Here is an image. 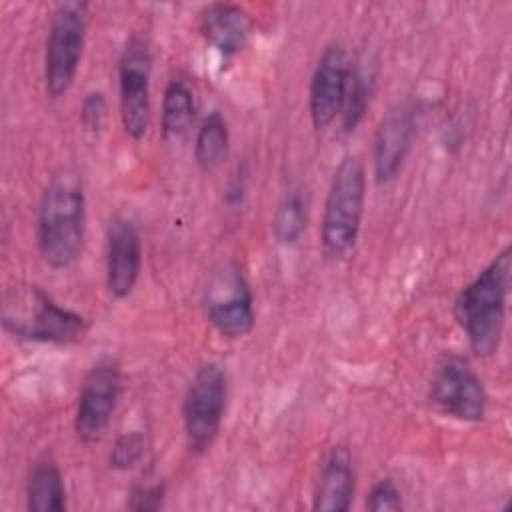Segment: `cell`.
Returning a JSON list of instances; mask_svg holds the SVG:
<instances>
[{
  "label": "cell",
  "instance_id": "1",
  "mask_svg": "<svg viewBox=\"0 0 512 512\" xmlns=\"http://www.w3.org/2000/svg\"><path fill=\"white\" fill-rule=\"evenodd\" d=\"M510 284L512 250L504 246L456 296L454 316L478 358L494 356L502 344Z\"/></svg>",
  "mask_w": 512,
  "mask_h": 512
},
{
  "label": "cell",
  "instance_id": "2",
  "mask_svg": "<svg viewBox=\"0 0 512 512\" xmlns=\"http://www.w3.org/2000/svg\"><path fill=\"white\" fill-rule=\"evenodd\" d=\"M86 238V192L82 176L60 168L46 184L38 208V250L54 268H70L82 254Z\"/></svg>",
  "mask_w": 512,
  "mask_h": 512
},
{
  "label": "cell",
  "instance_id": "3",
  "mask_svg": "<svg viewBox=\"0 0 512 512\" xmlns=\"http://www.w3.org/2000/svg\"><path fill=\"white\" fill-rule=\"evenodd\" d=\"M2 328L18 340L70 346L84 340L86 318L76 310L60 306L40 286L14 282L2 292Z\"/></svg>",
  "mask_w": 512,
  "mask_h": 512
},
{
  "label": "cell",
  "instance_id": "4",
  "mask_svg": "<svg viewBox=\"0 0 512 512\" xmlns=\"http://www.w3.org/2000/svg\"><path fill=\"white\" fill-rule=\"evenodd\" d=\"M366 200V170L356 154H346L336 166L320 224V244L328 258H346L358 240Z\"/></svg>",
  "mask_w": 512,
  "mask_h": 512
},
{
  "label": "cell",
  "instance_id": "5",
  "mask_svg": "<svg viewBox=\"0 0 512 512\" xmlns=\"http://www.w3.org/2000/svg\"><path fill=\"white\" fill-rule=\"evenodd\" d=\"M88 30V4L60 2L50 18L44 48V88L50 98L64 96L74 84Z\"/></svg>",
  "mask_w": 512,
  "mask_h": 512
},
{
  "label": "cell",
  "instance_id": "6",
  "mask_svg": "<svg viewBox=\"0 0 512 512\" xmlns=\"http://www.w3.org/2000/svg\"><path fill=\"white\" fill-rule=\"evenodd\" d=\"M228 396V378L220 364H202L182 400V424L190 450L206 452L216 440Z\"/></svg>",
  "mask_w": 512,
  "mask_h": 512
},
{
  "label": "cell",
  "instance_id": "7",
  "mask_svg": "<svg viewBox=\"0 0 512 512\" xmlns=\"http://www.w3.org/2000/svg\"><path fill=\"white\" fill-rule=\"evenodd\" d=\"M432 402L462 422H480L488 412V392L472 364L458 354H446L430 380Z\"/></svg>",
  "mask_w": 512,
  "mask_h": 512
},
{
  "label": "cell",
  "instance_id": "8",
  "mask_svg": "<svg viewBox=\"0 0 512 512\" xmlns=\"http://www.w3.org/2000/svg\"><path fill=\"white\" fill-rule=\"evenodd\" d=\"M204 310L208 322L228 340H240L254 328V296L236 264H224L206 286Z\"/></svg>",
  "mask_w": 512,
  "mask_h": 512
},
{
  "label": "cell",
  "instance_id": "9",
  "mask_svg": "<svg viewBox=\"0 0 512 512\" xmlns=\"http://www.w3.org/2000/svg\"><path fill=\"white\" fill-rule=\"evenodd\" d=\"M150 78L152 52L144 38L128 40L118 64V102L124 132L142 140L150 126Z\"/></svg>",
  "mask_w": 512,
  "mask_h": 512
},
{
  "label": "cell",
  "instance_id": "10",
  "mask_svg": "<svg viewBox=\"0 0 512 512\" xmlns=\"http://www.w3.org/2000/svg\"><path fill=\"white\" fill-rule=\"evenodd\" d=\"M122 392V372L114 358H100L84 376L76 414L74 430L84 444L98 442L110 426Z\"/></svg>",
  "mask_w": 512,
  "mask_h": 512
},
{
  "label": "cell",
  "instance_id": "11",
  "mask_svg": "<svg viewBox=\"0 0 512 512\" xmlns=\"http://www.w3.org/2000/svg\"><path fill=\"white\" fill-rule=\"evenodd\" d=\"M352 72V60L344 46L330 44L320 54L308 92L310 120L316 130H326L340 118L348 80Z\"/></svg>",
  "mask_w": 512,
  "mask_h": 512
},
{
  "label": "cell",
  "instance_id": "12",
  "mask_svg": "<svg viewBox=\"0 0 512 512\" xmlns=\"http://www.w3.org/2000/svg\"><path fill=\"white\" fill-rule=\"evenodd\" d=\"M142 270V240L136 224L116 216L106 230V288L116 300H124L136 288Z\"/></svg>",
  "mask_w": 512,
  "mask_h": 512
},
{
  "label": "cell",
  "instance_id": "13",
  "mask_svg": "<svg viewBox=\"0 0 512 512\" xmlns=\"http://www.w3.org/2000/svg\"><path fill=\"white\" fill-rule=\"evenodd\" d=\"M416 136V108L410 102H398L382 118L374 138V176L386 184L394 180L412 148Z\"/></svg>",
  "mask_w": 512,
  "mask_h": 512
},
{
  "label": "cell",
  "instance_id": "14",
  "mask_svg": "<svg viewBox=\"0 0 512 512\" xmlns=\"http://www.w3.org/2000/svg\"><path fill=\"white\" fill-rule=\"evenodd\" d=\"M198 28L202 38L224 58H232L242 52L254 32L252 14L228 2H216L200 12Z\"/></svg>",
  "mask_w": 512,
  "mask_h": 512
},
{
  "label": "cell",
  "instance_id": "15",
  "mask_svg": "<svg viewBox=\"0 0 512 512\" xmlns=\"http://www.w3.org/2000/svg\"><path fill=\"white\" fill-rule=\"evenodd\" d=\"M354 492L356 472L352 454L346 446H334L320 468L312 508L318 512H346L354 500Z\"/></svg>",
  "mask_w": 512,
  "mask_h": 512
},
{
  "label": "cell",
  "instance_id": "16",
  "mask_svg": "<svg viewBox=\"0 0 512 512\" xmlns=\"http://www.w3.org/2000/svg\"><path fill=\"white\" fill-rule=\"evenodd\" d=\"M198 102L186 78H172L162 96L160 130L166 142H180L192 128Z\"/></svg>",
  "mask_w": 512,
  "mask_h": 512
},
{
  "label": "cell",
  "instance_id": "17",
  "mask_svg": "<svg viewBox=\"0 0 512 512\" xmlns=\"http://www.w3.org/2000/svg\"><path fill=\"white\" fill-rule=\"evenodd\" d=\"M26 508L32 512L66 510V488L60 468L46 460L32 468L26 482Z\"/></svg>",
  "mask_w": 512,
  "mask_h": 512
},
{
  "label": "cell",
  "instance_id": "18",
  "mask_svg": "<svg viewBox=\"0 0 512 512\" xmlns=\"http://www.w3.org/2000/svg\"><path fill=\"white\" fill-rule=\"evenodd\" d=\"M228 148H230L228 122L218 110H212L202 120L198 132H196L194 160L202 170L212 172L224 164V160L228 156Z\"/></svg>",
  "mask_w": 512,
  "mask_h": 512
},
{
  "label": "cell",
  "instance_id": "19",
  "mask_svg": "<svg viewBox=\"0 0 512 512\" xmlns=\"http://www.w3.org/2000/svg\"><path fill=\"white\" fill-rule=\"evenodd\" d=\"M308 226V198L302 190H290L280 200L274 218L272 230L280 244H296Z\"/></svg>",
  "mask_w": 512,
  "mask_h": 512
},
{
  "label": "cell",
  "instance_id": "20",
  "mask_svg": "<svg viewBox=\"0 0 512 512\" xmlns=\"http://www.w3.org/2000/svg\"><path fill=\"white\" fill-rule=\"evenodd\" d=\"M370 92H372L370 78L362 70L352 66L346 96H344V104H342V112H340L344 132L356 130V126L364 118V112H366L368 102H370Z\"/></svg>",
  "mask_w": 512,
  "mask_h": 512
},
{
  "label": "cell",
  "instance_id": "21",
  "mask_svg": "<svg viewBox=\"0 0 512 512\" xmlns=\"http://www.w3.org/2000/svg\"><path fill=\"white\" fill-rule=\"evenodd\" d=\"M146 450V438L132 430V432H124L120 434L110 450V466L116 470H130L134 468Z\"/></svg>",
  "mask_w": 512,
  "mask_h": 512
},
{
  "label": "cell",
  "instance_id": "22",
  "mask_svg": "<svg viewBox=\"0 0 512 512\" xmlns=\"http://www.w3.org/2000/svg\"><path fill=\"white\" fill-rule=\"evenodd\" d=\"M366 508L372 512L402 510V494L392 478H382L370 488L366 498Z\"/></svg>",
  "mask_w": 512,
  "mask_h": 512
},
{
  "label": "cell",
  "instance_id": "23",
  "mask_svg": "<svg viewBox=\"0 0 512 512\" xmlns=\"http://www.w3.org/2000/svg\"><path fill=\"white\" fill-rule=\"evenodd\" d=\"M164 496H166V486L160 480L136 484L130 490L128 508L136 510V512H154V510L162 508Z\"/></svg>",
  "mask_w": 512,
  "mask_h": 512
},
{
  "label": "cell",
  "instance_id": "24",
  "mask_svg": "<svg viewBox=\"0 0 512 512\" xmlns=\"http://www.w3.org/2000/svg\"><path fill=\"white\" fill-rule=\"evenodd\" d=\"M106 118V98L100 90L88 92L80 106V122L88 134H98Z\"/></svg>",
  "mask_w": 512,
  "mask_h": 512
}]
</instances>
